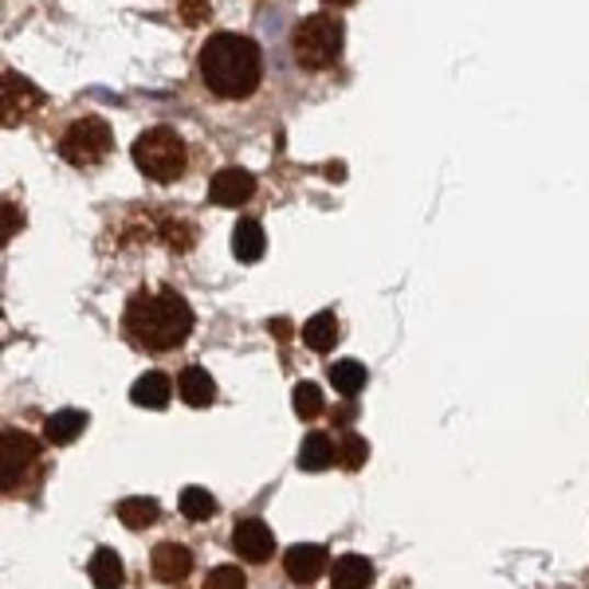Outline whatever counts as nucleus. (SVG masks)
Instances as JSON below:
<instances>
[{
    "label": "nucleus",
    "instance_id": "obj_15",
    "mask_svg": "<svg viewBox=\"0 0 589 589\" xmlns=\"http://www.w3.org/2000/svg\"><path fill=\"white\" fill-rule=\"evenodd\" d=\"M83 429H87V412L83 409H59V412H52V417H47L44 437L64 449V444H71V440L83 437Z\"/></svg>",
    "mask_w": 589,
    "mask_h": 589
},
{
    "label": "nucleus",
    "instance_id": "obj_27",
    "mask_svg": "<svg viewBox=\"0 0 589 589\" xmlns=\"http://www.w3.org/2000/svg\"><path fill=\"white\" fill-rule=\"evenodd\" d=\"M322 4H327V9H350L354 0H322Z\"/></svg>",
    "mask_w": 589,
    "mask_h": 589
},
{
    "label": "nucleus",
    "instance_id": "obj_21",
    "mask_svg": "<svg viewBox=\"0 0 589 589\" xmlns=\"http://www.w3.org/2000/svg\"><path fill=\"white\" fill-rule=\"evenodd\" d=\"M365 382H370V374H365V365L354 362V358H342V362L330 365V385H335L342 397H354V393H362Z\"/></svg>",
    "mask_w": 589,
    "mask_h": 589
},
{
    "label": "nucleus",
    "instance_id": "obj_26",
    "mask_svg": "<svg viewBox=\"0 0 589 589\" xmlns=\"http://www.w3.org/2000/svg\"><path fill=\"white\" fill-rule=\"evenodd\" d=\"M24 220H20V208H12V205H4V240L12 236V228H20Z\"/></svg>",
    "mask_w": 589,
    "mask_h": 589
},
{
    "label": "nucleus",
    "instance_id": "obj_6",
    "mask_svg": "<svg viewBox=\"0 0 589 589\" xmlns=\"http://www.w3.org/2000/svg\"><path fill=\"white\" fill-rule=\"evenodd\" d=\"M39 460V444L20 429L0 432V487L4 496H16V487L24 484L29 468Z\"/></svg>",
    "mask_w": 589,
    "mask_h": 589
},
{
    "label": "nucleus",
    "instance_id": "obj_1",
    "mask_svg": "<svg viewBox=\"0 0 589 589\" xmlns=\"http://www.w3.org/2000/svg\"><path fill=\"white\" fill-rule=\"evenodd\" d=\"M196 79L220 103H248L263 87V47L240 32H213L196 52Z\"/></svg>",
    "mask_w": 589,
    "mask_h": 589
},
{
    "label": "nucleus",
    "instance_id": "obj_13",
    "mask_svg": "<svg viewBox=\"0 0 589 589\" xmlns=\"http://www.w3.org/2000/svg\"><path fill=\"white\" fill-rule=\"evenodd\" d=\"M263 252H268V236H263L260 220H252V216L236 220V228H233V256L236 260L256 263V260H263Z\"/></svg>",
    "mask_w": 589,
    "mask_h": 589
},
{
    "label": "nucleus",
    "instance_id": "obj_5",
    "mask_svg": "<svg viewBox=\"0 0 589 589\" xmlns=\"http://www.w3.org/2000/svg\"><path fill=\"white\" fill-rule=\"evenodd\" d=\"M111 150H114V131L111 122L99 118V114H83V118H76L59 134V158L76 169L103 166L111 158Z\"/></svg>",
    "mask_w": 589,
    "mask_h": 589
},
{
    "label": "nucleus",
    "instance_id": "obj_10",
    "mask_svg": "<svg viewBox=\"0 0 589 589\" xmlns=\"http://www.w3.org/2000/svg\"><path fill=\"white\" fill-rule=\"evenodd\" d=\"M283 570H287V578L295 581V586H310V581H318L322 570H327V551L315 543L291 546V551L283 554Z\"/></svg>",
    "mask_w": 589,
    "mask_h": 589
},
{
    "label": "nucleus",
    "instance_id": "obj_24",
    "mask_svg": "<svg viewBox=\"0 0 589 589\" xmlns=\"http://www.w3.org/2000/svg\"><path fill=\"white\" fill-rule=\"evenodd\" d=\"M365 456H370V444H365L358 432H347V437H342V449H338V464L347 472H358L365 464Z\"/></svg>",
    "mask_w": 589,
    "mask_h": 589
},
{
    "label": "nucleus",
    "instance_id": "obj_7",
    "mask_svg": "<svg viewBox=\"0 0 589 589\" xmlns=\"http://www.w3.org/2000/svg\"><path fill=\"white\" fill-rule=\"evenodd\" d=\"M252 196H256V178L240 166L220 169V173L208 181V201L220 208H240V205H248Z\"/></svg>",
    "mask_w": 589,
    "mask_h": 589
},
{
    "label": "nucleus",
    "instance_id": "obj_11",
    "mask_svg": "<svg viewBox=\"0 0 589 589\" xmlns=\"http://www.w3.org/2000/svg\"><path fill=\"white\" fill-rule=\"evenodd\" d=\"M150 566H154V578L158 581L178 586V581H185L189 574H193V554H189V546H181V543H161V546H154Z\"/></svg>",
    "mask_w": 589,
    "mask_h": 589
},
{
    "label": "nucleus",
    "instance_id": "obj_17",
    "mask_svg": "<svg viewBox=\"0 0 589 589\" xmlns=\"http://www.w3.org/2000/svg\"><path fill=\"white\" fill-rule=\"evenodd\" d=\"M303 342H307V350H315V354H327L338 342V318L330 315V310L310 315L307 322H303Z\"/></svg>",
    "mask_w": 589,
    "mask_h": 589
},
{
    "label": "nucleus",
    "instance_id": "obj_25",
    "mask_svg": "<svg viewBox=\"0 0 589 589\" xmlns=\"http://www.w3.org/2000/svg\"><path fill=\"white\" fill-rule=\"evenodd\" d=\"M205 589H248V578L236 566H216L205 578Z\"/></svg>",
    "mask_w": 589,
    "mask_h": 589
},
{
    "label": "nucleus",
    "instance_id": "obj_9",
    "mask_svg": "<svg viewBox=\"0 0 589 589\" xmlns=\"http://www.w3.org/2000/svg\"><path fill=\"white\" fill-rule=\"evenodd\" d=\"M39 106H44V94L29 79L4 71V126H16L29 118V111H39Z\"/></svg>",
    "mask_w": 589,
    "mask_h": 589
},
{
    "label": "nucleus",
    "instance_id": "obj_22",
    "mask_svg": "<svg viewBox=\"0 0 589 589\" xmlns=\"http://www.w3.org/2000/svg\"><path fill=\"white\" fill-rule=\"evenodd\" d=\"M178 503H181V514L193 519V523H205V519H213L216 514V499L208 496L205 487H185Z\"/></svg>",
    "mask_w": 589,
    "mask_h": 589
},
{
    "label": "nucleus",
    "instance_id": "obj_3",
    "mask_svg": "<svg viewBox=\"0 0 589 589\" xmlns=\"http://www.w3.org/2000/svg\"><path fill=\"white\" fill-rule=\"evenodd\" d=\"M342 47H347V24L335 12H310L291 32V56H295V67L307 76L330 71L342 59Z\"/></svg>",
    "mask_w": 589,
    "mask_h": 589
},
{
    "label": "nucleus",
    "instance_id": "obj_14",
    "mask_svg": "<svg viewBox=\"0 0 589 589\" xmlns=\"http://www.w3.org/2000/svg\"><path fill=\"white\" fill-rule=\"evenodd\" d=\"M370 581H374V566H370V558H362V554L338 558L335 570H330V586L335 589H370Z\"/></svg>",
    "mask_w": 589,
    "mask_h": 589
},
{
    "label": "nucleus",
    "instance_id": "obj_2",
    "mask_svg": "<svg viewBox=\"0 0 589 589\" xmlns=\"http://www.w3.org/2000/svg\"><path fill=\"white\" fill-rule=\"evenodd\" d=\"M122 330H126L134 347L150 350V354H166V350H178L193 335V307L173 287L138 291L126 303Z\"/></svg>",
    "mask_w": 589,
    "mask_h": 589
},
{
    "label": "nucleus",
    "instance_id": "obj_8",
    "mask_svg": "<svg viewBox=\"0 0 589 589\" xmlns=\"http://www.w3.org/2000/svg\"><path fill=\"white\" fill-rule=\"evenodd\" d=\"M233 551L248 562H268L275 554V534L268 531L263 519H243L233 531Z\"/></svg>",
    "mask_w": 589,
    "mask_h": 589
},
{
    "label": "nucleus",
    "instance_id": "obj_20",
    "mask_svg": "<svg viewBox=\"0 0 589 589\" xmlns=\"http://www.w3.org/2000/svg\"><path fill=\"white\" fill-rule=\"evenodd\" d=\"M122 578H126V570H122V558L111 551V546H99L91 558V581L99 589H118Z\"/></svg>",
    "mask_w": 589,
    "mask_h": 589
},
{
    "label": "nucleus",
    "instance_id": "obj_19",
    "mask_svg": "<svg viewBox=\"0 0 589 589\" xmlns=\"http://www.w3.org/2000/svg\"><path fill=\"white\" fill-rule=\"evenodd\" d=\"M158 514H161V507L154 503L150 496H131V499H122L118 503L122 526H131V531H146V526H154L158 523Z\"/></svg>",
    "mask_w": 589,
    "mask_h": 589
},
{
    "label": "nucleus",
    "instance_id": "obj_23",
    "mask_svg": "<svg viewBox=\"0 0 589 589\" xmlns=\"http://www.w3.org/2000/svg\"><path fill=\"white\" fill-rule=\"evenodd\" d=\"M291 405H295V412H299L303 421H310V417L322 412V389L315 382H299L295 393H291Z\"/></svg>",
    "mask_w": 589,
    "mask_h": 589
},
{
    "label": "nucleus",
    "instance_id": "obj_4",
    "mask_svg": "<svg viewBox=\"0 0 589 589\" xmlns=\"http://www.w3.org/2000/svg\"><path fill=\"white\" fill-rule=\"evenodd\" d=\"M131 158L141 178L158 181V185H173L189 166L185 138H181L173 126H150V131H141L131 146Z\"/></svg>",
    "mask_w": 589,
    "mask_h": 589
},
{
    "label": "nucleus",
    "instance_id": "obj_12",
    "mask_svg": "<svg viewBox=\"0 0 589 589\" xmlns=\"http://www.w3.org/2000/svg\"><path fill=\"white\" fill-rule=\"evenodd\" d=\"M178 393L181 401L193 405V409H208L216 397V382L208 377V370H201V365H185L178 374Z\"/></svg>",
    "mask_w": 589,
    "mask_h": 589
},
{
    "label": "nucleus",
    "instance_id": "obj_18",
    "mask_svg": "<svg viewBox=\"0 0 589 589\" xmlns=\"http://www.w3.org/2000/svg\"><path fill=\"white\" fill-rule=\"evenodd\" d=\"M335 460H338V449L330 444L327 432H310V437L303 440V449H299V468L303 472H327Z\"/></svg>",
    "mask_w": 589,
    "mask_h": 589
},
{
    "label": "nucleus",
    "instance_id": "obj_16",
    "mask_svg": "<svg viewBox=\"0 0 589 589\" xmlns=\"http://www.w3.org/2000/svg\"><path fill=\"white\" fill-rule=\"evenodd\" d=\"M131 401L138 405V409H166L169 405V377L158 374V370L141 374L131 389Z\"/></svg>",
    "mask_w": 589,
    "mask_h": 589
}]
</instances>
